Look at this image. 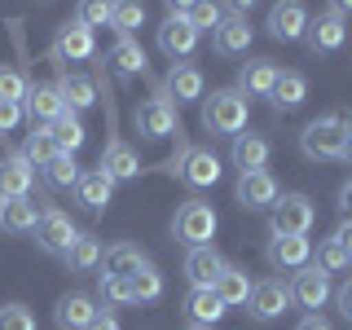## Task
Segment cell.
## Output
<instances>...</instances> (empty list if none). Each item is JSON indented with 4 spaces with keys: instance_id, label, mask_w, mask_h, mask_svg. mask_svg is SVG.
Wrapping results in <instances>:
<instances>
[{
    "instance_id": "6",
    "label": "cell",
    "mask_w": 352,
    "mask_h": 330,
    "mask_svg": "<svg viewBox=\"0 0 352 330\" xmlns=\"http://www.w3.org/2000/svg\"><path fill=\"white\" fill-rule=\"evenodd\" d=\"M75 238H80V229H75V220L66 216L62 207H40V220H36L40 251H49V256H66Z\"/></svg>"
},
{
    "instance_id": "21",
    "label": "cell",
    "mask_w": 352,
    "mask_h": 330,
    "mask_svg": "<svg viewBox=\"0 0 352 330\" xmlns=\"http://www.w3.org/2000/svg\"><path fill=\"white\" fill-rule=\"evenodd\" d=\"M308 31V9L286 0V5H273L269 9V36L273 40H304Z\"/></svg>"
},
{
    "instance_id": "44",
    "label": "cell",
    "mask_w": 352,
    "mask_h": 330,
    "mask_svg": "<svg viewBox=\"0 0 352 330\" xmlns=\"http://www.w3.org/2000/svg\"><path fill=\"white\" fill-rule=\"evenodd\" d=\"M75 22H84L88 31H93V27H102V22H110V5H97V0H84V5H80V18H75Z\"/></svg>"
},
{
    "instance_id": "52",
    "label": "cell",
    "mask_w": 352,
    "mask_h": 330,
    "mask_svg": "<svg viewBox=\"0 0 352 330\" xmlns=\"http://www.w3.org/2000/svg\"><path fill=\"white\" fill-rule=\"evenodd\" d=\"M330 9H335L339 18H352V0H344V5H330Z\"/></svg>"
},
{
    "instance_id": "41",
    "label": "cell",
    "mask_w": 352,
    "mask_h": 330,
    "mask_svg": "<svg viewBox=\"0 0 352 330\" xmlns=\"http://www.w3.org/2000/svg\"><path fill=\"white\" fill-rule=\"evenodd\" d=\"M97 295L106 300V308H119V304H132V282L128 278H97Z\"/></svg>"
},
{
    "instance_id": "2",
    "label": "cell",
    "mask_w": 352,
    "mask_h": 330,
    "mask_svg": "<svg viewBox=\"0 0 352 330\" xmlns=\"http://www.w3.org/2000/svg\"><path fill=\"white\" fill-rule=\"evenodd\" d=\"M344 132H348V115H322V119H313L304 132H300V150H304V159H313V163H335L339 154H344Z\"/></svg>"
},
{
    "instance_id": "12",
    "label": "cell",
    "mask_w": 352,
    "mask_h": 330,
    "mask_svg": "<svg viewBox=\"0 0 352 330\" xmlns=\"http://www.w3.org/2000/svg\"><path fill=\"white\" fill-rule=\"evenodd\" d=\"M97 53V40L84 22H62L53 31V62H84Z\"/></svg>"
},
{
    "instance_id": "33",
    "label": "cell",
    "mask_w": 352,
    "mask_h": 330,
    "mask_svg": "<svg viewBox=\"0 0 352 330\" xmlns=\"http://www.w3.org/2000/svg\"><path fill=\"white\" fill-rule=\"evenodd\" d=\"M62 260H66V269H71V273H93V269H102V242H97V234H80Z\"/></svg>"
},
{
    "instance_id": "4",
    "label": "cell",
    "mask_w": 352,
    "mask_h": 330,
    "mask_svg": "<svg viewBox=\"0 0 352 330\" xmlns=\"http://www.w3.org/2000/svg\"><path fill=\"white\" fill-rule=\"evenodd\" d=\"M216 212L212 203H203V198H190V203H181V212L172 220V234L185 242V247H212L216 238Z\"/></svg>"
},
{
    "instance_id": "9",
    "label": "cell",
    "mask_w": 352,
    "mask_h": 330,
    "mask_svg": "<svg viewBox=\"0 0 352 330\" xmlns=\"http://www.w3.org/2000/svg\"><path fill=\"white\" fill-rule=\"evenodd\" d=\"M286 308H291V282H282V278H264V282L251 286L247 313L256 317V322H273V317H282Z\"/></svg>"
},
{
    "instance_id": "30",
    "label": "cell",
    "mask_w": 352,
    "mask_h": 330,
    "mask_svg": "<svg viewBox=\"0 0 352 330\" xmlns=\"http://www.w3.org/2000/svg\"><path fill=\"white\" fill-rule=\"evenodd\" d=\"M58 93H62V106L71 110V115H80V110H88L97 102V84L88 80V75H71V71L58 80Z\"/></svg>"
},
{
    "instance_id": "11",
    "label": "cell",
    "mask_w": 352,
    "mask_h": 330,
    "mask_svg": "<svg viewBox=\"0 0 352 330\" xmlns=\"http://www.w3.org/2000/svg\"><path fill=\"white\" fill-rule=\"evenodd\" d=\"M335 295V286H330V278L317 264H304L300 273H295V282H291V304H300L308 308V313H317V308H326V300Z\"/></svg>"
},
{
    "instance_id": "28",
    "label": "cell",
    "mask_w": 352,
    "mask_h": 330,
    "mask_svg": "<svg viewBox=\"0 0 352 330\" xmlns=\"http://www.w3.org/2000/svg\"><path fill=\"white\" fill-rule=\"evenodd\" d=\"M106 62L115 66L124 80H132V75H146V66H150V58H146V49H141L132 36H124V40H115V49L106 53Z\"/></svg>"
},
{
    "instance_id": "7",
    "label": "cell",
    "mask_w": 352,
    "mask_h": 330,
    "mask_svg": "<svg viewBox=\"0 0 352 330\" xmlns=\"http://www.w3.org/2000/svg\"><path fill=\"white\" fill-rule=\"evenodd\" d=\"M194 49H198V31L185 22L181 5H168V18H163V27H159V53L172 58V62H185Z\"/></svg>"
},
{
    "instance_id": "35",
    "label": "cell",
    "mask_w": 352,
    "mask_h": 330,
    "mask_svg": "<svg viewBox=\"0 0 352 330\" xmlns=\"http://www.w3.org/2000/svg\"><path fill=\"white\" fill-rule=\"evenodd\" d=\"M128 282H132V304H154V300H159V295H163V273L154 269L150 260L141 264V269L132 273Z\"/></svg>"
},
{
    "instance_id": "22",
    "label": "cell",
    "mask_w": 352,
    "mask_h": 330,
    "mask_svg": "<svg viewBox=\"0 0 352 330\" xmlns=\"http://www.w3.org/2000/svg\"><path fill=\"white\" fill-rule=\"evenodd\" d=\"M75 198L88 207V212H106L110 207V198H115V181L102 172V168H93V172H80V181H75Z\"/></svg>"
},
{
    "instance_id": "19",
    "label": "cell",
    "mask_w": 352,
    "mask_h": 330,
    "mask_svg": "<svg viewBox=\"0 0 352 330\" xmlns=\"http://www.w3.org/2000/svg\"><path fill=\"white\" fill-rule=\"evenodd\" d=\"M212 49L220 53V58H242V53L251 49V27L247 18H220V27L212 31Z\"/></svg>"
},
{
    "instance_id": "49",
    "label": "cell",
    "mask_w": 352,
    "mask_h": 330,
    "mask_svg": "<svg viewBox=\"0 0 352 330\" xmlns=\"http://www.w3.org/2000/svg\"><path fill=\"white\" fill-rule=\"evenodd\" d=\"M335 242H339V247H344V256L352 260V220H344V225L335 229Z\"/></svg>"
},
{
    "instance_id": "3",
    "label": "cell",
    "mask_w": 352,
    "mask_h": 330,
    "mask_svg": "<svg viewBox=\"0 0 352 330\" xmlns=\"http://www.w3.org/2000/svg\"><path fill=\"white\" fill-rule=\"evenodd\" d=\"M313 220H317V207L308 194H282L269 207V234L273 238H308Z\"/></svg>"
},
{
    "instance_id": "1",
    "label": "cell",
    "mask_w": 352,
    "mask_h": 330,
    "mask_svg": "<svg viewBox=\"0 0 352 330\" xmlns=\"http://www.w3.org/2000/svg\"><path fill=\"white\" fill-rule=\"evenodd\" d=\"M247 115H251V102L238 88H216L203 102V128L212 132V137H238V132L247 128Z\"/></svg>"
},
{
    "instance_id": "37",
    "label": "cell",
    "mask_w": 352,
    "mask_h": 330,
    "mask_svg": "<svg viewBox=\"0 0 352 330\" xmlns=\"http://www.w3.org/2000/svg\"><path fill=\"white\" fill-rule=\"evenodd\" d=\"M44 181L53 185V190H75V181H80V168H75V154H58V159L44 168Z\"/></svg>"
},
{
    "instance_id": "45",
    "label": "cell",
    "mask_w": 352,
    "mask_h": 330,
    "mask_svg": "<svg viewBox=\"0 0 352 330\" xmlns=\"http://www.w3.org/2000/svg\"><path fill=\"white\" fill-rule=\"evenodd\" d=\"M22 124V106H14V102H0V137H9Z\"/></svg>"
},
{
    "instance_id": "18",
    "label": "cell",
    "mask_w": 352,
    "mask_h": 330,
    "mask_svg": "<svg viewBox=\"0 0 352 330\" xmlns=\"http://www.w3.org/2000/svg\"><path fill=\"white\" fill-rule=\"evenodd\" d=\"M269 264L278 273H300L308 260H313V247H308V238H269Z\"/></svg>"
},
{
    "instance_id": "14",
    "label": "cell",
    "mask_w": 352,
    "mask_h": 330,
    "mask_svg": "<svg viewBox=\"0 0 352 330\" xmlns=\"http://www.w3.org/2000/svg\"><path fill=\"white\" fill-rule=\"evenodd\" d=\"M304 40H308V49H313V53H335V49H344V40H348V27H344V18H339L335 9H326V14L308 18V31H304Z\"/></svg>"
},
{
    "instance_id": "46",
    "label": "cell",
    "mask_w": 352,
    "mask_h": 330,
    "mask_svg": "<svg viewBox=\"0 0 352 330\" xmlns=\"http://www.w3.org/2000/svg\"><path fill=\"white\" fill-rule=\"evenodd\" d=\"M335 304H339V313H344L348 322H352V278H348V282L335 291Z\"/></svg>"
},
{
    "instance_id": "42",
    "label": "cell",
    "mask_w": 352,
    "mask_h": 330,
    "mask_svg": "<svg viewBox=\"0 0 352 330\" xmlns=\"http://www.w3.org/2000/svg\"><path fill=\"white\" fill-rule=\"evenodd\" d=\"M348 264H352V260L344 256V247H339L335 238H322V247H317V269L330 278V273H344Z\"/></svg>"
},
{
    "instance_id": "20",
    "label": "cell",
    "mask_w": 352,
    "mask_h": 330,
    "mask_svg": "<svg viewBox=\"0 0 352 330\" xmlns=\"http://www.w3.org/2000/svg\"><path fill=\"white\" fill-rule=\"evenodd\" d=\"M278 75L282 71L269 58H251V62H242V71H238V93L242 97H269L273 84H278Z\"/></svg>"
},
{
    "instance_id": "5",
    "label": "cell",
    "mask_w": 352,
    "mask_h": 330,
    "mask_svg": "<svg viewBox=\"0 0 352 330\" xmlns=\"http://www.w3.org/2000/svg\"><path fill=\"white\" fill-rule=\"evenodd\" d=\"M137 132H141L146 141H163V137H172V132H181L176 106L168 102V93H163V88H154L150 102L137 106Z\"/></svg>"
},
{
    "instance_id": "38",
    "label": "cell",
    "mask_w": 352,
    "mask_h": 330,
    "mask_svg": "<svg viewBox=\"0 0 352 330\" xmlns=\"http://www.w3.org/2000/svg\"><path fill=\"white\" fill-rule=\"evenodd\" d=\"M181 14H185V22H190L194 31H216L220 27V5H207V0H194V5H181Z\"/></svg>"
},
{
    "instance_id": "26",
    "label": "cell",
    "mask_w": 352,
    "mask_h": 330,
    "mask_svg": "<svg viewBox=\"0 0 352 330\" xmlns=\"http://www.w3.org/2000/svg\"><path fill=\"white\" fill-rule=\"evenodd\" d=\"M36 220H40V207L31 198H5L0 203V229L5 234H36Z\"/></svg>"
},
{
    "instance_id": "13",
    "label": "cell",
    "mask_w": 352,
    "mask_h": 330,
    "mask_svg": "<svg viewBox=\"0 0 352 330\" xmlns=\"http://www.w3.org/2000/svg\"><path fill=\"white\" fill-rule=\"evenodd\" d=\"M159 88L168 93L172 106H185V102H198V97L207 93V80H203V71H198L194 62H172L168 80H163Z\"/></svg>"
},
{
    "instance_id": "15",
    "label": "cell",
    "mask_w": 352,
    "mask_h": 330,
    "mask_svg": "<svg viewBox=\"0 0 352 330\" xmlns=\"http://www.w3.org/2000/svg\"><path fill=\"white\" fill-rule=\"evenodd\" d=\"M31 185H36V168L14 150L0 159V203L5 198H31Z\"/></svg>"
},
{
    "instance_id": "51",
    "label": "cell",
    "mask_w": 352,
    "mask_h": 330,
    "mask_svg": "<svg viewBox=\"0 0 352 330\" xmlns=\"http://www.w3.org/2000/svg\"><path fill=\"white\" fill-rule=\"evenodd\" d=\"M344 163H352V119H348V132H344V154H339Z\"/></svg>"
},
{
    "instance_id": "40",
    "label": "cell",
    "mask_w": 352,
    "mask_h": 330,
    "mask_svg": "<svg viewBox=\"0 0 352 330\" xmlns=\"http://www.w3.org/2000/svg\"><path fill=\"white\" fill-rule=\"evenodd\" d=\"M27 88H31V80L18 71V66H0V102H14V106H22Z\"/></svg>"
},
{
    "instance_id": "27",
    "label": "cell",
    "mask_w": 352,
    "mask_h": 330,
    "mask_svg": "<svg viewBox=\"0 0 352 330\" xmlns=\"http://www.w3.org/2000/svg\"><path fill=\"white\" fill-rule=\"evenodd\" d=\"M185 313H190L194 326H216L220 317H225V304L216 300L212 286H190V295H185Z\"/></svg>"
},
{
    "instance_id": "50",
    "label": "cell",
    "mask_w": 352,
    "mask_h": 330,
    "mask_svg": "<svg viewBox=\"0 0 352 330\" xmlns=\"http://www.w3.org/2000/svg\"><path fill=\"white\" fill-rule=\"evenodd\" d=\"M295 330H335V326H330V322H326L322 313H308V317H304V322L295 326Z\"/></svg>"
},
{
    "instance_id": "24",
    "label": "cell",
    "mask_w": 352,
    "mask_h": 330,
    "mask_svg": "<svg viewBox=\"0 0 352 330\" xmlns=\"http://www.w3.org/2000/svg\"><path fill=\"white\" fill-rule=\"evenodd\" d=\"M220 269H225V256L216 247H190V256H185V278H190V286H212L220 278Z\"/></svg>"
},
{
    "instance_id": "8",
    "label": "cell",
    "mask_w": 352,
    "mask_h": 330,
    "mask_svg": "<svg viewBox=\"0 0 352 330\" xmlns=\"http://www.w3.org/2000/svg\"><path fill=\"white\" fill-rule=\"evenodd\" d=\"M234 198L238 207H247V212H269L273 203L282 198L278 181H273V172H238V185H234Z\"/></svg>"
},
{
    "instance_id": "53",
    "label": "cell",
    "mask_w": 352,
    "mask_h": 330,
    "mask_svg": "<svg viewBox=\"0 0 352 330\" xmlns=\"http://www.w3.org/2000/svg\"><path fill=\"white\" fill-rule=\"evenodd\" d=\"M185 330H212V326H194V322H190V326H185Z\"/></svg>"
},
{
    "instance_id": "36",
    "label": "cell",
    "mask_w": 352,
    "mask_h": 330,
    "mask_svg": "<svg viewBox=\"0 0 352 330\" xmlns=\"http://www.w3.org/2000/svg\"><path fill=\"white\" fill-rule=\"evenodd\" d=\"M49 132H53V141H58V154H75V150H80L84 141H88V132H84V124H80V115H71V110H66V115H62Z\"/></svg>"
},
{
    "instance_id": "25",
    "label": "cell",
    "mask_w": 352,
    "mask_h": 330,
    "mask_svg": "<svg viewBox=\"0 0 352 330\" xmlns=\"http://www.w3.org/2000/svg\"><path fill=\"white\" fill-rule=\"evenodd\" d=\"M269 141L260 137V132H238L234 137V168L238 172H264V163H269Z\"/></svg>"
},
{
    "instance_id": "16",
    "label": "cell",
    "mask_w": 352,
    "mask_h": 330,
    "mask_svg": "<svg viewBox=\"0 0 352 330\" xmlns=\"http://www.w3.org/2000/svg\"><path fill=\"white\" fill-rule=\"evenodd\" d=\"M176 176L185 185H194V190H207V185L220 181V159L212 150H185L181 163H176Z\"/></svg>"
},
{
    "instance_id": "10",
    "label": "cell",
    "mask_w": 352,
    "mask_h": 330,
    "mask_svg": "<svg viewBox=\"0 0 352 330\" xmlns=\"http://www.w3.org/2000/svg\"><path fill=\"white\" fill-rule=\"evenodd\" d=\"M22 115L31 119V128H53L58 124V119L66 115L58 84H31L27 97H22Z\"/></svg>"
},
{
    "instance_id": "17",
    "label": "cell",
    "mask_w": 352,
    "mask_h": 330,
    "mask_svg": "<svg viewBox=\"0 0 352 330\" xmlns=\"http://www.w3.org/2000/svg\"><path fill=\"white\" fill-rule=\"evenodd\" d=\"M102 172L110 176V181H137L141 176V154L128 146V141H119V137H110L106 141V150H102Z\"/></svg>"
},
{
    "instance_id": "23",
    "label": "cell",
    "mask_w": 352,
    "mask_h": 330,
    "mask_svg": "<svg viewBox=\"0 0 352 330\" xmlns=\"http://www.w3.org/2000/svg\"><path fill=\"white\" fill-rule=\"evenodd\" d=\"M251 282L247 278V269H238V264H225V269H220V278L212 282V291H216V300L225 304V308H238V304H247L251 300Z\"/></svg>"
},
{
    "instance_id": "43",
    "label": "cell",
    "mask_w": 352,
    "mask_h": 330,
    "mask_svg": "<svg viewBox=\"0 0 352 330\" xmlns=\"http://www.w3.org/2000/svg\"><path fill=\"white\" fill-rule=\"evenodd\" d=\"M0 330H36V313L27 304H5L0 308Z\"/></svg>"
},
{
    "instance_id": "34",
    "label": "cell",
    "mask_w": 352,
    "mask_h": 330,
    "mask_svg": "<svg viewBox=\"0 0 352 330\" xmlns=\"http://www.w3.org/2000/svg\"><path fill=\"white\" fill-rule=\"evenodd\" d=\"M18 154L31 163V168H49V163L58 159V141H53V132H49V128H36L27 141H22V150H18Z\"/></svg>"
},
{
    "instance_id": "39",
    "label": "cell",
    "mask_w": 352,
    "mask_h": 330,
    "mask_svg": "<svg viewBox=\"0 0 352 330\" xmlns=\"http://www.w3.org/2000/svg\"><path fill=\"white\" fill-rule=\"evenodd\" d=\"M141 22H146V5H110V27H115L119 40L132 36Z\"/></svg>"
},
{
    "instance_id": "32",
    "label": "cell",
    "mask_w": 352,
    "mask_h": 330,
    "mask_svg": "<svg viewBox=\"0 0 352 330\" xmlns=\"http://www.w3.org/2000/svg\"><path fill=\"white\" fill-rule=\"evenodd\" d=\"M141 264H146V256H141L132 242H115L110 251H102V273L106 278H132Z\"/></svg>"
},
{
    "instance_id": "47",
    "label": "cell",
    "mask_w": 352,
    "mask_h": 330,
    "mask_svg": "<svg viewBox=\"0 0 352 330\" xmlns=\"http://www.w3.org/2000/svg\"><path fill=\"white\" fill-rule=\"evenodd\" d=\"M84 330H119V317L106 308V313H97V317H93V322H88Z\"/></svg>"
},
{
    "instance_id": "31",
    "label": "cell",
    "mask_w": 352,
    "mask_h": 330,
    "mask_svg": "<svg viewBox=\"0 0 352 330\" xmlns=\"http://www.w3.org/2000/svg\"><path fill=\"white\" fill-rule=\"evenodd\" d=\"M97 313H102V308L88 300V295H62V300H58V313H53V317H58L62 330H84Z\"/></svg>"
},
{
    "instance_id": "29",
    "label": "cell",
    "mask_w": 352,
    "mask_h": 330,
    "mask_svg": "<svg viewBox=\"0 0 352 330\" xmlns=\"http://www.w3.org/2000/svg\"><path fill=\"white\" fill-rule=\"evenodd\" d=\"M304 97H308V80L300 71H282L278 75V84H273V93H269V102H273V110H300L304 106Z\"/></svg>"
},
{
    "instance_id": "48",
    "label": "cell",
    "mask_w": 352,
    "mask_h": 330,
    "mask_svg": "<svg viewBox=\"0 0 352 330\" xmlns=\"http://www.w3.org/2000/svg\"><path fill=\"white\" fill-rule=\"evenodd\" d=\"M339 212H344V220H352V176L339 185Z\"/></svg>"
}]
</instances>
